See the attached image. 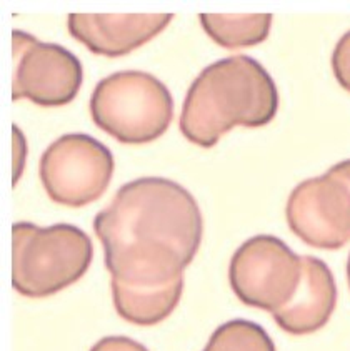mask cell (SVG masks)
<instances>
[{"instance_id":"10","label":"cell","mask_w":350,"mask_h":351,"mask_svg":"<svg viewBox=\"0 0 350 351\" xmlns=\"http://www.w3.org/2000/svg\"><path fill=\"white\" fill-rule=\"evenodd\" d=\"M302 282L292 302L274 313L280 330L294 337L318 331L329 323L337 305V285L325 261L315 256H302Z\"/></svg>"},{"instance_id":"16","label":"cell","mask_w":350,"mask_h":351,"mask_svg":"<svg viewBox=\"0 0 350 351\" xmlns=\"http://www.w3.org/2000/svg\"><path fill=\"white\" fill-rule=\"evenodd\" d=\"M25 155H27V143L25 136L17 125H14V185H17L21 173L25 165Z\"/></svg>"},{"instance_id":"15","label":"cell","mask_w":350,"mask_h":351,"mask_svg":"<svg viewBox=\"0 0 350 351\" xmlns=\"http://www.w3.org/2000/svg\"><path fill=\"white\" fill-rule=\"evenodd\" d=\"M91 351H149L139 341L127 337H105L92 346Z\"/></svg>"},{"instance_id":"17","label":"cell","mask_w":350,"mask_h":351,"mask_svg":"<svg viewBox=\"0 0 350 351\" xmlns=\"http://www.w3.org/2000/svg\"><path fill=\"white\" fill-rule=\"evenodd\" d=\"M347 280H349V287H350V255H349V261H347Z\"/></svg>"},{"instance_id":"14","label":"cell","mask_w":350,"mask_h":351,"mask_svg":"<svg viewBox=\"0 0 350 351\" xmlns=\"http://www.w3.org/2000/svg\"><path fill=\"white\" fill-rule=\"evenodd\" d=\"M332 70L342 88L350 93V30L342 35L336 45V50L332 53Z\"/></svg>"},{"instance_id":"8","label":"cell","mask_w":350,"mask_h":351,"mask_svg":"<svg viewBox=\"0 0 350 351\" xmlns=\"http://www.w3.org/2000/svg\"><path fill=\"white\" fill-rule=\"evenodd\" d=\"M12 99L40 107H62L75 100L84 82L80 60L65 47L45 44L34 35L12 32Z\"/></svg>"},{"instance_id":"12","label":"cell","mask_w":350,"mask_h":351,"mask_svg":"<svg viewBox=\"0 0 350 351\" xmlns=\"http://www.w3.org/2000/svg\"><path fill=\"white\" fill-rule=\"evenodd\" d=\"M205 34L227 50L254 47L267 40L272 14H200Z\"/></svg>"},{"instance_id":"9","label":"cell","mask_w":350,"mask_h":351,"mask_svg":"<svg viewBox=\"0 0 350 351\" xmlns=\"http://www.w3.org/2000/svg\"><path fill=\"white\" fill-rule=\"evenodd\" d=\"M172 14H70L69 32L95 56L124 57L157 37Z\"/></svg>"},{"instance_id":"6","label":"cell","mask_w":350,"mask_h":351,"mask_svg":"<svg viewBox=\"0 0 350 351\" xmlns=\"http://www.w3.org/2000/svg\"><path fill=\"white\" fill-rule=\"evenodd\" d=\"M114 169V155L102 142L85 134H67L44 152L38 173L50 200L82 208L102 197Z\"/></svg>"},{"instance_id":"7","label":"cell","mask_w":350,"mask_h":351,"mask_svg":"<svg viewBox=\"0 0 350 351\" xmlns=\"http://www.w3.org/2000/svg\"><path fill=\"white\" fill-rule=\"evenodd\" d=\"M287 223L303 243L338 250L350 241V160L299 183L285 208Z\"/></svg>"},{"instance_id":"1","label":"cell","mask_w":350,"mask_h":351,"mask_svg":"<svg viewBox=\"0 0 350 351\" xmlns=\"http://www.w3.org/2000/svg\"><path fill=\"white\" fill-rule=\"evenodd\" d=\"M93 232L104 247L110 285L161 288L184 280L204 237L194 195L177 182L137 178L97 213Z\"/></svg>"},{"instance_id":"2","label":"cell","mask_w":350,"mask_h":351,"mask_svg":"<svg viewBox=\"0 0 350 351\" xmlns=\"http://www.w3.org/2000/svg\"><path fill=\"white\" fill-rule=\"evenodd\" d=\"M277 110V87L262 64L233 56L198 73L187 92L178 127L190 143L212 148L232 128L270 123Z\"/></svg>"},{"instance_id":"4","label":"cell","mask_w":350,"mask_h":351,"mask_svg":"<svg viewBox=\"0 0 350 351\" xmlns=\"http://www.w3.org/2000/svg\"><path fill=\"white\" fill-rule=\"evenodd\" d=\"M172 93L157 77L140 70L112 73L91 97L93 123L126 145L155 142L174 119Z\"/></svg>"},{"instance_id":"11","label":"cell","mask_w":350,"mask_h":351,"mask_svg":"<svg viewBox=\"0 0 350 351\" xmlns=\"http://www.w3.org/2000/svg\"><path fill=\"white\" fill-rule=\"evenodd\" d=\"M120 318L132 325L154 326L169 318L184 293V280L161 288H127L110 285Z\"/></svg>"},{"instance_id":"13","label":"cell","mask_w":350,"mask_h":351,"mask_svg":"<svg viewBox=\"0 0 350 351\" xmlns=\"http://www.w3.org/2000/svg\"><path fill=\"white\" fill-rule=\"evenodd\" d=\"M204 351H275V345L257 323L231 319L213 331Z\"/></svg>"},{"instance_id":"3","label":"cell","mask_w":350,"mask_h":351,"mask_svg":"<svg viewBox=\"0 0 350 351\" xmlns=\"http://www.w3.org/2000/svg\"><path fill=\"white\" fill-rule=\"evenodd\" d=\"M92 258V240L79 227L40 228L30 221L12 227V285L27 298L52 296L79 282Z\"/></svg>"},{"instance_id":"5","label":"cell","mask_w":350,"mask_h":351,"mask_svg":"<svg viewBox=\"0 0 350 351\" xmlns=\"http://www.w3.org/2000/svg\"><path fill=\"white\" fill-rule=\"evenodd\" d=\"M303 260L277 237L244 241L229 267L232 291L244 305L277 313L292 302L302 282Z\"/></svg>"}]
</instances>
